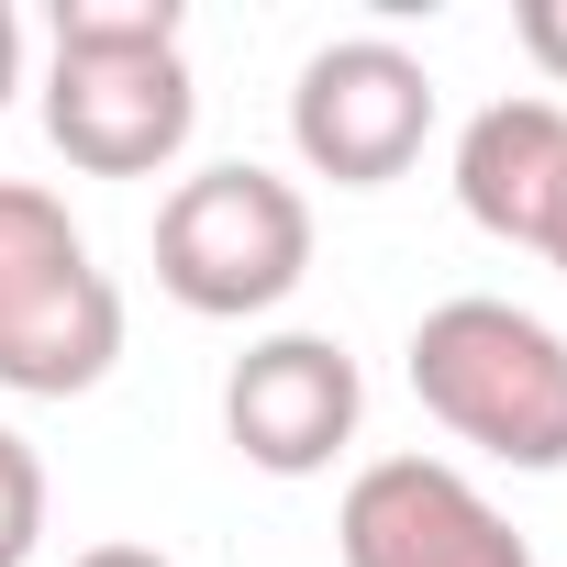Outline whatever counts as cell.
Segmentation results:
<instances>
[{
	"label": "cell",
	"mask_w": 567,
	"mask_h": 567,
	"mask_svg": "<svg viewBox=\"0 0 567 567\" xmlns=\"http://www.w3.org/2000/svg\"><path fill=\"white\" fill-rule=\"evenodd\" d=\"M200 123L178 0H56V68H45V134L90 178H156L178 167Z\"/></svg>",
	"instance_id": "6da1fadb"
},
{
	"label": "cell",
	"mask_w": 567,
	"mask_h": 567,
	"mask_svg": "<svg viewBox=\"0 0 567 567\" xmlns=\"http://www.w3.org/2000/svg\"><path fill=\"white\" fill-rule=\"evenodd\" d=\"M412 390L456 445H478L501 467H534V478L567 467V334L556 323H534L489 290L434 301L412 323Z\"/></svg>",
	"instance_id": "7a4b0ae2"
},
{
	"label": "cell",
	"mask_w": 567,
	"mask_h": 567,
	"mask_svg": "<svg viewBox=\"0 0 567 567\" xmlns=\"http://www.w3.org/2000/svg\"><path fill=\"white\" fill-rule=\"evenodd\" d=\"M123 357V290L68 223L56 189L0 178V390L12 401H79Z\"/></svg>",
	"instance_id": "3957f363"
},
{
	"label": "cell",
	"mask_w": 567,
	"mask_h": 567,
	"mask_svg": "<svg viewBox=\"0 0 567 567\" xmlns=\"http://www.w3.org/2000/svg\"><path fill=\"white\" fill-rule=\"evenodd\" d=\"M312 278V200L278 167H200L156 200V290L200 323H256Z\"/></svg>",
	"instance_id": "277c9868"
},
{
	"label": "cell",
	"mask_w": 567,
	"mask_h": 567,
	"mask_svg": "<svg viewBox=\"0 0 567 567\" xmlns=\"http://www.w3.org/2000/svg\"><path fill=\"white\" fill-rule=\"evenodd\" d=\"M423 134H434V68L412 45H390V34L323 45L290 90V145L334 189H390L423 156Z\"/></svg>",
	"instance_id": "5b68a950"
},
{
	"label": "cell",
	"mask_w": 567,
	"mask_h": 567,
	"mask_svg": "<svg viewBox=\"0 0 567 567\" xmlns=\"http://www.w3.org/2000/svg\"><path fill=\"white\" fill-rule=\"evenodd\" d=\"M334 556L346 567H534V545L512 534V512L445 467V456H379L346 478L334 512Z\"/></svg>",
	"instance_id": "8992f818"
},
{
	"label": "cell",
	"mask_w": 567,
	"mask_h": 567,
	"mask_svg": "<svg viewBox=\"0 0 567 567\" xmlns=\"http://www.w3.org/2000/svg\"><path fill=\"white\" fill-rule=\"evenodd\" d=\"M357 412H368V379L334 334H267L223 379V434L267 478H323L357 445Z\"/></svg>",
	"instance_id": "52a82bcc"
},
{
	"label": "cell",
	"mask_w": 567,
	"mask_h": 567,
	"mask_svg": "<svg viewBox=\"0 0 567 567\" xmlns=\"http://www.w3.org/2000/svg\"><path fill=\"white\" fill-rule=\"evenodd\" d=\"M456 212L478 234L545 256V234L567 212V112L556 101H489L456 134Z\"/></svg>",
	"instance_id": "ba28073f"
},
{
	"label": "cell",
	"mask_w": 567,
	"mask_h": 567,
	"mask_svg": "<svg viewBox=\"0 0 567 567\" xmlns=\"http://www.w3.org/2000/svg\"><path fill=\"white\" fill-rule=\"evenodd\" d=\"M45 545V456L0 423V567H23Z\"/></svg>",
	"instance_id": "9c48e42d"
},
{
	"label": "cell",
	"mask_w": 567,
	"mask_h": 567,
	"mask_svg": "<svg viewBox=\"0 0 567 567\" xmlns=\"http://www.w3.org/2000/svg\"><path fill=\"white\" fill-rule=\"evenodd\" d=\"M512 34H523V56L567 90V0H523V12H512Z\"/></svg>",
	"instance_id": "30bf717a"
},
{
	"label": "cell",
	"mask_w": 567,
	"mask_h": 567,
	"mask_svg": "<svg viewBox=\"0 0 567 567\" xmlns=\"http://www.w3.org/2000/svg\"><path fill=\"white\" fill-rule=\"evenodd\" d=\"M12 90H23V23H12V0H0V112H12Z\"/></svg>",
	"instance_id": "8fae6325"
},
{
	"label": "cell",
	"mask_w": 567,
	"mask_h": 567,
	"mask_svg": "<svg viewBox=\"0 0 567 567\" xmlns=\"http://www.w3.org/2000/svg\"><path fill=\"white\" fill-rule=\"evenodd\" d=\"M68 567H167L156 545H90V556H68Z\"/></svg>",
	"instance_id": "7c38bea8"
},
{
	"label": "cell",
	"mask_w": 567,
	"mask_h": 567,
	"mask_svg": "<svg viewBox=\"0 0 567 567\" xmlns=\"http://www.w3.org/2000/svg\"><path fill=\"white\" fill-rule=\"evenodd\" d=\"M545 267H567V212H556V234H545Z\"/></svg>",
	"instance_id": "4fadbf2b"
}]
</instances>
